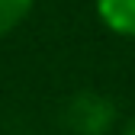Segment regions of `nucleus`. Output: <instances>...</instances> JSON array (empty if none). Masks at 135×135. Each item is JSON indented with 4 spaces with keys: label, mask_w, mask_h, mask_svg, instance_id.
I'll return each mask as SVG.
<instances>
[{
    "label": "nucleus",
    "mask_w": 135,
    "mask_h": 135,
    "mask_svg": "<svg viewBox=\"0 0 135 135\" xmlns=\"http://www.w3.org/2000/svg\"><path fill=\"white\" fill-rule=\"evenodd\" d=\"M119 119L116 100L100 90H77L61 109V122L71 135H109Z\"/></svg>",
    "instance_id": "1"
},
{
    "label": "nucleus",
    "mask_w": 135,
    "mask_h": 135,
    "mask_svg": "<svg viewBox=\"0 0 135 135\" xmlns=\"http://www.w3.org/2000/svg\"><path fill=\"white\" fill-rule=\"evenodd\" d=\"M93 10L109 32L135 39V0H93Z\"/></svg>",
    "instance_id": "2"
},
{
    "label": "nucleus",
    "mask_w": 135,
    "mask_h": 135,
    "mask_svg": "<svg viewBox=\"0 0 135 135\" xmlns=\"http://www.w3.org/2000/svg\"><path fill=\"white\" fill-rule=\"evenodd\" d=\"M32 7H36V0H0V36L23 26L26 16L32 13Z\"/></svg>",
    "instance_id": "3"
},
{
    "label": "nucleus",
    "mask_w": 135,
    "mask_h": 135,
    "mask_svg": "<svg viewBox=\"0 0 135 135\" xmlns=\"http://www.w3.org/2000/svg\"><path fill=\"white\" fill-rule=\"evenodd\" d=\"M122 135H135V116H132V119L126 122V129H122Z\"/></svg>",
    "instance_id": "4"
}]
</instances>
